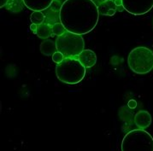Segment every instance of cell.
<instances>
[{
    "label": "cell",
    "instance_id": "obj_1",
    "mask_svg": "<svg viewBox=\"0 0 153 151\" xmlns=\"http://www.w3.org/2000/svg\"><path fill=\"white\" fill-rule=\"evenodd\" d=\"M98 6L92 0H65L62 4L59 18L68 32L86 34L98 24Z\"/></svg>",
    "mask_w": 153,
    "mask_h": 151
},
{
    "label": "cell",
    "instance_id": "obj_2",
    "mask_svg": "<svg viewBox=\"0 0 153 151\" xmlns=\"http://www.w3.org/2000/svg\"><path fill=\"white\" fill-rule=\"evenodd\" d=\"M57 79L62 83L75 85L80 83L86 75V67L78 59L67 57L56 67Z\"/></svg>",
    "mask_w": 153,
    "mask_h": 151
},
{
    "label": "cell",
    "instance_id": "obj_3",
    "mask_svg": "<svg viewBox=\"0 0 153 151\" xmlns=\"http://www.w3.org/2000/svg\"><path fill=\"white\" fill-rule=\"evenodd\" d=\"M130 69L137 74H146L153 68V52L147 47H136L128 57Z\"/></svg>",
    "mask_w": 153,
    "mask_h": 151
},
{
    "label": "cell",
    "instance_id": "obj_4",
    "mask_svg": "<svg viewBox=\"0 0 153 151\" xmlns=\"http://www.w3.org/2000/svg\"><path fill=\"white\" fill-rule=\"evenodd\" d=\"M153 151V138L143 129L128 132L122 141V151Z\"/></svg>",
    "mask_w": 153,
    "mask_h": 151
},
{
    "label": "cell",
    "instance_id": "obj_5",
    "mask_svg": "<svg viewBox=\"0 0 153 151\" xmlns=\"http://www.w3.org/2000/svg\"><path fill=\"white\" fill-rule=\"evenodd\" d=\"M56 49L63 54L65 58L74 57L85 50V42L81 35L66 32L56 39Z\"/></svg>",
    "mask_w": 153,
    "mask_h": 151
},
{
    "label": "cell",
    "instance_id": "obj_6",
    "mask_svg": "<svg viewBox=\"0 0 153 151\" xmlns=\"http://www.w3.org/2000/svg\"><path fill=\"white\" fill-rule=\"evenodd\" d=\"M123 5L130 14L141 16L152 9L153 0H123Z\"/></svg>",
    "mask_w": 153,
    "mask_h": 151
},
{
    "label": "cell",
    "instance_id": "obj_7",
    "mask_svg": "<svg viewBox=\"0 0 153 151\" xmlns=\"http://www.w3.org/2000/svg\"><path fill=\"white\" fill-rule=\"evenodd\" d=\"M25 6L33 11H42L48 9L53 0H22Z\"/></svg>",
    "mask_w": 153,
    "mask_h": 151
},
{
    "label": "cell",
    "instance_id": "obj_8",
    "mask_svg": "<svg viewBox=\"0 0 153 151\" xmlns=\"http://www.w3.org/2000/svg\"><path fill=\"white\" fill-rule=\"evenodd\" d=\"M152 115L146 110H140L134 115L135 125L140 129H146L152 124Z\"/></svg>",
    "mask_w": 153,
    "mask_h": 151
},
{
    "label": "cell",
    "instance_id": "obj_9",
    "mask_svg": "<svg viewBox=\"0 0 153 151\" xmlns=\"http://www.w3.org/2000/svg\"><path fill=\"white\" fill-rule=\"evenodd\" d=\"M78 60L86 68L93 67L97 62V56L91 50H84L79 56Z\"/></svg>",
    "mask_w": 153,
    "mask_h": 151
},
{
    "label": "cell",
    "instance_id": "obj_10",
    "mask_svg": "<svg viewBox=\"0 0 153 151\" xmlns=\"http://www.w3.org/2000/svg\"><path fill=\"white\" fill-rule=\"evenodd\" d=\"M39 50H40V52L42 54L45 55V56H52L57 51L56 42L51 40V39L44 40L39 45Z\"/></svg>",
    "mask_w": 153,
    "mask_h": 151
},
{
    "label": "cell",
    "instance_id": "obj_11",
    "mask_svg": "<svg viewBox=\"0 0 153 151\" xmlns=\"http://www.w3.org/2000/svg\"><path fill=\"white\" fill-rule=\"evenodd\" d=\"M98 8L99 14L103 16H107V13L110 10H117V6L115 4V1L113 0H105L99 4Z\"/></svg>",
    "mask_w": 153,
    "mask_h": 151
},
{
    "label": "cell",
    "instance_id": "obj_12",
    "mask_svg": "<svg viewBox=\"0 0 153 151\" xmlns=\"http://www.w3.org/2000/svg\"><path fill=\"white\" fill-rule=\"evenodd\" d=\"M52 33V27H50L49 25L43 23L38 26L36 34L37 36L40 38H47Z\"/></svg>",
    "mask_w": 153,
    "mask_h": 151
},
{
    "label": "cell",
    "instance_id": "obj_13",
    "mask_svg": "<svg viewBox=\"0 0 153 151\" xmlns=\"http://www.w3.org/2000/svg\"><path fill=\"white\" fill-rule=\"evenodd\" d=\"M31 21L36 25L43 24L45 21V15L41 11H33L31 14Z\"/></svg>",
    "mask_w": 153,
    "mask_h": 151
},
{
    "label": "cell",
    "instance_id": "obj_14",
    "mask_svg": "<svg viewBox=\"0 0 153 151\" xmlns=\"http://www.w3.org/2000/svg\"><path fill=\"white\" fill-rule=\"evenodd\" d=\"M67 30L65 29L64 26L62 24L61 22H56L52 26V34L56 35V36H61L64 33H66Z\"/></svg>",
    "mask_w": 153,
    "mask_h": 151
},
{
    "label": "cell",
    "instance_id": "obj_15",
    "mask_svg": "<svg viewBox=\"0 0 153 151\" xmlns=\"http://www.w3.org/2000/svg\"><path fill=\"white\" fill-rule=\"evenodd\" d=\"M64 58H65V56H63V54L61 53L60 51H58V50H57L56 53H54V54L52 55V60H53V61H54L55 63H56V64L62 62V61L64 60Z\"/></svg>",
    "mask_w": 153,
    "mask_h": 151
},
{
    "label": "cell",
    "instance_id": "obj_16",
    "mask_svg": "<svg viewBox=\"0 0 153 151\" xmlns=\"http://www.w3.org/2000/svg\"><path fill=\"white\" fill-rule=\"evenodd\" d=\"M128 106L129 109H135V108L137 107V102H136L135 100H134V99L129 100L128 103Z\"/></svg>",
    "mask_w": 153,
    "mask_h": 151
},
{
    "label": "cell",
    "instance_id": "obj_17",
    "mask_svg": "<svg viewBox=\"0 0 153 151\" xmlns=\"http://www.w3.org/2000/svg\"><path fill=\"white\" fill-rule=\"evenodd\" d=\"M37 29H38V25L34 24V23H32L30 25V30L33 31V32H34L35 33H36Z\"/></svg>",
    "mask_w": 153,
    "mask_h": 151
},
{
    "label": "cell",
    "instance_id": "obj_18",
    "mask_svg": "<svg viewBox=\"0 0 153 151\" xmlns=\"http://www.w3.org/2000/svg\"><path fill=\"white\" fill-rule=\"evenodd\" d=\"M9 0H0V8H3L4 6H5L7 4Z\"/></svg>",
    "mask_w": 153,
    "mask_h": 151
},
{
    "label": "cell",
    "instance_id": "obj_19",
    "mask_svg": "<svg viewBox=\"0 0 153 151\" xmlns=\"http://www.w3.org/2000/svg\"><path fill=\"white\" fill-rule=\"evenodd\" d=\"M116 10H110L108 13H107V16H114L115 14H116Z\"/></svg>",
    "mask_w": 153,
    "mask_h": 151
},
{
    "label": "cell",
    "instance_id": "obj_20",
    "mask_svg": "<svg viewBox=\"0 0 153 151\" xmlns=\"http://www.w3.org/2000/svg\"><path fill=\"white\" fill-rule=\"evenodd\" d=\"M115 4L117 7L123 5V0H115Z\"/></svg>",
    "mask_w": 153,
    "mask_h": 151
}]
</instances>
